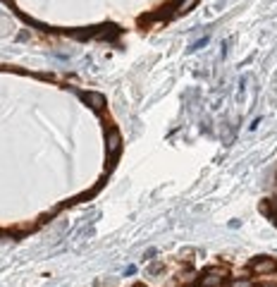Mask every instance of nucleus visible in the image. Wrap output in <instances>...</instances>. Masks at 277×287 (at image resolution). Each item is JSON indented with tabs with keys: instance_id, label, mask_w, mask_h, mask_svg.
Wrapping results in <instances>:
<instances>
[{
	"instance_id": "obj_1",
	"label": "nucleus",
	"mask_w": 277,
	"mask_h": 287,
	"mask_svg": "<svg viewBox=\"0 0 277 287\" xmlns=\"http://www.w3.org/2000/svg\"><path fill=\"white\" fill-rule=\"evenodd\" d=\"M82 98H84V103H88L93 110H101V108L105 106V98H103L98 91H88V93H82Z\"/></svg>"
},
{
	"instance_id": "obj_2",
	"label": "nucleus",
	"mask_w": 277,
	"mask_h": 287,
	"mask_svg": "<svg viewBox=\"0 0 277 287\" xmlns=\"http://www.w3.org/2000/svg\"><path fill=\"white\" fill-rule=\"evenodd\" d=\"M277 268V263L273 258H265V261H258V263H253V273H258V275H265V273H273Z\"/></svg>"
},
{
	"instance_id": "obj_3",
	"label": "nucleus",
	"mask_w": 277,
	"mask_h": 287,
	"mask_svg": "<svg viewBox=\"0 0 277 287\" xmlns=\"http://www.w3.org/2000/svg\"><path fill=\"white\" fill-rule=\"evenodd\" d=\"M105 142H108V153H115V151H117V148H120V146H122V137H120V132H117V129H110V132H108V139H105Z\"/></svg>"
},
{
	"instance_id": "obj_4",
	"label": "nucleus",
	"mask_w": 277,
	"mask_h": 287,
	"mask_svg": "<svg viewBox=\"0 0 277 287\" xmlns=\"http://www.w3.org/2000/svg\"><path fill=\"white\" fill-rule=\"evenodd\" d=\"M220 283H222L220 273H208L206 278H201L198 287H220Z\"/></svg>"
},
{
	"instance_id": "obj_5",
	"label": "nucleus",
	"mask_w": 277,
	"mask_h": 287,
	"mask_svg": "<svg viewBox=\"0 0 277 287\" xmlns=\"http://www.w3.org/2000/svg\"><path fill=\"white\" fill-rule=\"evenodd\" d=\"M229 287H253V283H251L249 278H237V280L229 283Z\"/></svg>"
},
{
	"instance_id": "obj_6",
	"label": "nucleus",
	"mask_w": 277,
	"mask_h": 287,
	"mask_svg": "<svg viewBox=\"0 0 277 287\" xmlns=\"http://www.w3.org/2000/svg\"><path fill=\"white\" fill-rule=\"evenodd\" d=\"M138 287H141V285H138Z\"/></svg>"
}]
</instances>
